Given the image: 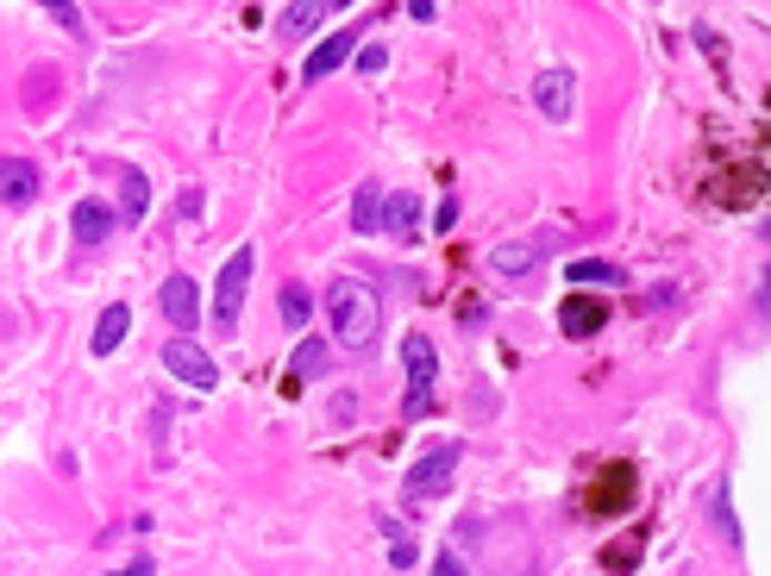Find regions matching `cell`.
<instances>
[{
    "instance_id": "cell-10",
    "label": "cell",
    "mask_w": 771,
    "mask_h": 576,
    "mask_svg": "<svg viewBox=\"0 0 771 576\" xmlns=\"http://www.w3.org/2000/svg\"><path fill=\"white\" fill-rule=\"evenodd\" d=\"M533 263H540V245H533V239H509V245L490 251V270L502 282H527L533 276Z\"/></svg>"
},
{
    "instance_id": "cell-11",
    "label": "cell",
    "mask_w": 771,
    "mask_h": 576,
    "mask_svg": "<svg viewBox=\"0 0 771 576\" xmlns=\"http://www.w3.org/2000/svg\"><path fill=\"white\" fill-rule=\"evenodd\" d=\"M351 51H358V32H333V38H320V44H314V57L301 63V75H308V82H320V75H333Z\"/></svg>"
},
{
    "instance_id": "cell-8",
    "label": "cell",
    "mask_w": 771,
    "mask_h": 576,
    "mask_svg": "<svg viewBox=\"0 0 771 576\" xmlns=\"http://www.w3.org/2000/svg\"><path fill=\"white\" fill-rule=\"evenodd\" d=\"M38 189H44L38 163H26V158H0V201H7V208H32Z\"/></svg>"
},
{
    "instance_id": "cell-17",
    "label": "cell",
    "mask_w": 771,
    "mask_h": 576,
    "mask_svg": "<svg viewBox=\"0 0 771 576\" xmlns=\"http://www.w3.org/2000/svg\"><path fill=\"white\" fill-rule=\"evenodd\" d=\"M351 226H358V232H383V189H377V182L358 189V213H351Z\"/></svg>"
},
{
    "instance_id": "cell-13",
    "label": "cell",
    "mask_w": 771,
    "mask_h": 576,
    "mask_svg": "<svg viewBox=\"0 0 771 576\" xmlns=\"http://www.w3.org/2000/svg\"><path fill=\"white\" fill-rule=\"evenodd\" d=\"M70 232H76V245H101L107 232H113V208H101V201H76Z\"/></svg>"
},
{
    "instance_id": "cell-6",
    "label": "cell",
    "mask_w": 771,
    "mask_h": 576,
    "mask_svg": "<svg viewBox=\"0 0 771 576\" xmlns=\"http://www.w3.org/2000/svg\"><path fill=\"white\" fill-rule=\"evenodd\" d=\"M158 307H163V320L176 326V338H189V332L201 326V289H194V276H170V282H163Z\"/></svg>"
},
{
    "instance_id": "cell-4",
    "label": "cell",
    "mask_w": 771,
    "mask_h": 576,
    "mask_svg": "<svg viewBox=\"0 0 771 576\" xmlns=\"http://www.w3.org/2000/svg\"><path fill=\"white\" fill-rule=\"evenodd\" d=\"M452 476H458V445H433V452L402 476V495L408 502H433V495L452 489Z\"/></svg>"
},
{
    "instance_id": "cell-12",
    "label": "cell",
    "mask_w": 771,
    "mask_h": 576,
    "mask_svg": "<svg viewBox=\"0 0 771 576\" xmlns=\"http://www.w3.org/2000/svg\"><path fill=\"white\" fill-rule=\"evenodd\" d=\"M383 232L421 239V194H383Z\"/></svg>"
},
{
    "instance_id": "cell-7",
    "label": "cell",
    "mask_w": 771,
    "mask_h": 576,
    "mask_svg": "<svg viewBox=\"0 0 771 576\" xmlns=\"http://www.w3.org/2000/svg\"><path fill=\"white\" fill-rule=\"evenodd\" d=\"M533 101H540V113L545 120H571V107H578V82H571V70H559V63H552V70H540L533 75Z\"/></svg>"
},
{
    "instance_id": "cell-16",
    "label": "cell",
    "mask_w": 771,
    "mask_h": 576,
    "mask_svg": "<svg viewBox=\"0 0 771 576\" xmlns=\"http://www.w3.org/2000/svg\"><path fill=\"white\" fill-rule=\"evenodd\" d=\"M327 13H339V7H327V0H289V7H282V38L320 32V19Z\"/></svg>"
},
{
    "instance_id": "cell-9",
    "label": "cell",
    "mask_w": 771,
    "mask_h": 576,
    "mask_svg": "<svg viewBox=\"0 0 771 576\" xmlns=\"http://www.w3.org/2000/svg\"><path fill=\"white\" fill-rule=\"evenodd\" d=\"M602 326H609V307H602L597 295H571V301H564V314H559L564 338H597Z\"/></svg>"
},
{
    "instance_id": "cell-19",
    "label": "cell",
    "mask_w": 771,
    "mask_h": 576,
    "mask_svg": "<svg viewBox=\"0 0 771 576\" xmlns=\"http://www.w3.org/2000/svg\"><path fill=\"white\" fill-rule=\"evenodd\" d=\"M308 314H314V301H308V289H301V282H289V289H282V326H308Z\"/></svg>"
},
{
    "instance_id": "cell-23",
    "label": "cell",
    "mask_w": 771,
    "mask_h": 576,
    "mask_svg": "<svg viewBox=\"0 0 771 576\" xmlns=\"http://www.w3.org/2000/svg\"><path fill=\"white\" fill-rule=\"evenodd\" d=\"M433 576H464V564H458L452 552H439V558H433Z\"/></svg>"
},
{
    "instance_id": "cell-2",
    "label": "cell",
    "mask_w": 771,
    "mask_h": 576,
    "mask_svg": "<svg viewBox=\"0 0 771 576\" xmlns=\"http://www.w3.org/2000/svg\"><path fill=\"white\" fill-rule=\"evenodd\" d=\"M251 270H258V251H251V245H239L227 263H220V282H213V320H220V332H232V326H239V314H246Z\"/></svg>"
},
{
    "instance_id": "cell-18",
    "label": "cell",
    "mask_w": 771,
    "mask_h": 576,
    "mask_svg": "<svg viewBox=\"0 0 771 576\" xmlns=\"http://www.w3.org/2000/svg\"><path fill=\"white\" fill-rule=\"evenodd\" d=\"M564 276L571 282H628V270L609 257H583V263H564Z\"/></svg>"
},
{
    "instance_id": "cell-24",
    "label": "cell",
    "mask_w": 771,
    "mask_h": 576,
    "mask_svg": "<svg viewBox=\"0 0 771 576\" xmlns=\"http://www.w3.org/2000/svg\"><path fill=\"white\" fill-rule=\"evenodd\" d=\"M107 576H151V564H132V570H107Z\"/></svg>"
},
{
    "instance_id": "cell-3",
    "label": "cell",
    "mask_w": 771,
    "mask_h": 576,
    "mask_svg": "<svg viewBox=\"0 0 771 576\" xmlns=\"http://www.w3.org/2000/svg\"><path fill=\"white\" fill-rule=\"evenodd\" d=\"M402 364H408V414L421 420L427 414V388H433V376H439V351H433V338L427 332H408L402 338Z\"/></svg>"
},
{
    "instance_id": "cell-20",
    "label": "cell",
    "mask_w": 771,
    "mask_h": 576,
    "mask_svg": "<svg viewBox=\"0 0 771 576\" xmlns=\"http://www.w3.org/2000/svg\"><path fill=\"white\" fill-rule=\"evenodd\" d=\"M327 364H333V345H320V338H301V351H296V376H320Z\"/></svg>"
},
{
    "instance_id": "cell-14",
    "label": "cell",
    "mask_w": 771,
    "mask_h": 576,
    "mask_svg": "<svg viewBox=\"0 0 771 576\" xmlns=\"http://www.w3.org/2000/svg\"><path fill=\"white\" fill-rule=\"evenodd\" d=\"M144 208H151V182H144L139 163H126V170H120V213H113V220L132 226V220H144Z\"/></svg>"
},
{
    "instance_id": "cell-21",
    "label": "cell",
    "mask_w": 771,
    "mask_h": 576,
    "mask_svg": "<svg viewBox=\"0 0 771 576\" xmlns=\"http://www.w3.org/2000/svg\"><path fill=\"white\" fill-rule=\"evenodd\" d=\"M383 539H389V558H395V564L408 570V564H414V545L402 539V526H395V521H383Z\"/></svg>"
},
{
    "instance_id": "cell-1",
    "label": "cell",
    "mask_w": 771,
    "mask_h": 576,
    "mask_svg": "<svg viewBox=\"0 0 771 576\" xmlns=\"http://www.w3.org/2000/svg\"><path fill=\"white\" fill-rule=\"evenodd\" d=\"M327 320H333V345L339 351H370L383 332V301L377 289L358 276H333L327 282Z\"/></svg>"
},
{
    "instance_id": "cell-15",
    "label": "cell",
    "mask_w": 771,
    "mask_h": 576,
    "mask_svg": "<svg viewBox=\"0 0 771 576\" xmlns=\"http://www.w3.org/2000/svg\"><path fill=\"white\" fill-rule=\"evenodd\" d=\"M126 332H132V307H107L101 320H94V338H88V345H94V357H113V351L126 345Z\"/></svg>"
},
{
    "instance_id": "cell-5",
    "label": "cell",
    "mask_w": 771,
    "mask_h": 576,
    "mask_svg": "<svg viewBox=\"0 0 771 576\" xmlns=\"http://www.w3.org/2000/svg\"><path fill=\"white\" fill-rule=\"evenodd\" d=\"M163 364H170L176 383L201 388V395H208V388H220V364H213V357L194 345V338H170V345H163Z\"/></svg>"
},
{
    "instance_id": "cell-22",
    "label": "cell",
    "mask_w": 771,
    "mask_h": 576,
    "mask_svg": "<svg viewBox=\"0 0 771 576\" xmlns=\"http://www.w3.org/2000/svg\"><path fill=\"white\" fill-rule=\"evenodd\" d=\"M383 63H389V51H383V44H370V51H358V70H364V75H377Z\"/></svg>"
}]
</instances>
